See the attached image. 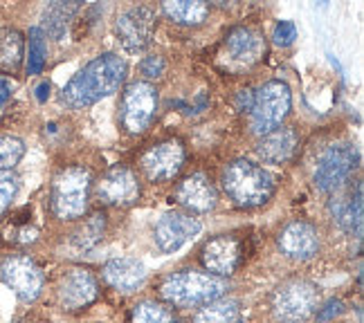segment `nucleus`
<instances>
[{
    "label": "nucleus",
    "mask_w": 364,
    "mask_h": 323,
    "mask_svg": "<svg viewBox=\"0 0 364 323\" xmlns=\"http://www.w3.org/2000/svg\"><path fill=\"white\" fill-rule=\"evenodd\" d=\"M139 187L137 175L126 166H110L108 171L95 182V195L97 200L110 204V207H131L139 200Z\"/></svg>",
    "instance_id": "obj_10"
},
{
    "label": "nucleus",
    "mask_w": 364,
    "mask_h": 323,
    "mask_svg": "<svg viewBox=\"0 0 364 323\" xmlns=\"http://www.w3.org/2000/svg\"><path fill=\"white\" fill-rule=\"evenodd\" d=\"M97 299V280L86 270H70L59 283V301L68 310H79Z\"/></svg>",
    "instance_id": "obj_18"
},
{
    "label": "nucleus",
    "mask_w": 364,
    "mask_h": 323,
    "mask_svg": "<svg viewBox=\"0 0 364 323\" xmlns=\"http://www.w3.org/2000/svg\"><path fill=\"white\" fill-rule=\"evenodd\" d=\"M182 164H185V146L180 139H164L149 148L139 160V166L151 182L173 180L180 173Z\"/></svg>",
    "instance_id": "obj_13"
},
{
    "label": "nucleus",
    "mask_w": 364,
    "mask_h": 323,
    "mask_svg": "<svg viewBox=\"0 0 364 323\" xmlns=\"http://www.w3.org/2000/svg\"><path fill=\"white\" fill-rule=\"evenodd\" d=\"M77 9H79V3H52L43 13L46 30L54 38H61L65 32V25L70 23V18L75 16Z\"/></svg>",
    "instance_id": "obj_25"
},
{
    "label": "nucleus",
    "mask_w": 364,
    "mask_h": 323,
    "mask_svg": "<svg viewBox=\"0 0 364 323\" xmlns=\"http://www.w3.org/2000/svg\"><path fill=\"white\" fill-rule=\"evenodd\" d=\"M292 106V94L288 83L268 81L255 92V104L250 108V128L263 137L284 124Z\"/></svg>",
    "instance_id": "obj_5"
},
{
    "label": "nucleus",
    "mask_w": 364,
    "mask_h": 323,
    "mask_svg": "<svg viewBox=\"0 0 364 323\" xmlns=\"http://www.w3.org/2000/svg\"><path fill=\"white\" fill-rule=\"evenodd\" d=\"M340 312H342V301H331L326 305V310H319L317 312V319L319 321H328V319H333L335 314H340Z\"/></svg>",
    "instance_id": "obj_33"
},
{
    "label": "nucleus",
    "mask_w": 364,
    "mask_h": 323,
    "mask_svg": "<svg viewBox=\"0 0 364 323\" xmlns=\"http://www.w3.org/2000/svg\"><path fill=\"white\" fill-rule=\"evenodd\" d=\"M331 214L338 220V224L348 234H362V185H355L353 191H335V198L331 200Z\"/></svg>",
    "instance_id": "obj_21"
},
{
    "label": "nucleus",
    "mask_w": 364,
    "mask_h": 323,
    "mask_svg": "<svg viewBox=\"0 0 364 323\" xmlns=\"http://www.w3.org/2000/svg\"><path fill=\"white\" fill-rule=\"evenodd\" d=\"M299 150V135L295 128H274L272 133L263 135L257 144V153L263 162L268 164H286L297 155Z\"/></svg>",
    "instance_id": "obj_19"
},
{
    "label": "nucleus",
    "mask_w": 364,
    "mask_h": 323,
    "mask_svg": "<svg viewBox=\"0 0 364 323\" xmlns=\"http://www.w3.org/2000/svg\"><path fill=\"white\" fill-rule=\"evenodd\" d=\"M279 247L290 258L308 261L319 251V234L308 222H290L279 234Z\"/></svg>",
    "instance_id": "obj_17"
},
{
    "label": "nucleus",
    "mask_w": 364,
    "mask_h": 323,
    "mask_svg": "<svg viewBox=\"0 0 364 323\" xmlns=\"http://www.w3.org/2000/svg\"><path fill=\"white\" fill-rule=\"evenodd\" d=\"M239 319H241L239 301L223 299V301L207 303L203 310L196 314L193 323H239Z\"/></svg>",
    "instance_id": "obj_23"
},
{
    "label": "nucleus",
    "mask_w": 364,
    "mask_h": 323,
    "mask_svg": "<svg viewBox=\"0 0 364 323\" xmlns=\"http://www.w3.org/2000/svg\"><path fill=\"white\" fill-rule=\"evenodd\" d=\"M104 278L110 288L119 292H133L146 280V268L142 261L122 256L104 265Z\"/></svg>",
    "instance_id": "obj_20"
},
{
    "label": "nucleus",
    "mask_w": 364,
    "mask_h": 323,
    "mask_svg": "<svg viewBox=\"0 0 364 323\" xmlns=\"http://www.w3.org/2000/svg\"><path fill=\"white\" fill-rule=\"evenodd\" d=\"M360 155L353 144H333L324 150L315 168V185L324 193L342 191L358 168Z\"/></svg>",
    "instance_id": "obj_9"
},
{
    "label": "nucleus",
    "mask_w": 364,
    "mask_h": 323,
    "mask_svg": "<svg viewBox=\"0 0 364 323\" xmlns=\"http://www.w3.org/2000/svg\"><path fill=\"white\" fill-rule=\"evenodd\" d=\"M92 175L83 166H65L52 182V212L61 220H77L86 214Z\"/></svg>",
    "instance_id": "obj_4"
},
{
    "label": "nucleus",
    "mask_w": 364,
    "mask_h": 323,
    "mask_svg": "<svg viewBox=\"0 0 364 323\" xmlns=\"http://www.w3.org/2000/svg\"><path fill=\"white\" fill-rule=\"evenodd\" d=\"M272 38H274V43L282 45V48L292 45V43H295V38H297V27H295V23H290V21L277 23Z\"/></svg>",
    "instance_id": "obj_31"
},
{
    "label": "nucleus",
    "mask_w": 364,
    "mask_h": 323,
    "mask_svg": "<svg viewBox=\"0 0 364 323\" xmlns=\"http://www.w3.org/2000/svg\"><path fill=\"white\" fill-rule=\"evenodd\" d=\"M223 191L241 209H255L265 204L274 193V180L263 166L250 160H234L223 171Z\"/></svg>",
    "instance_id": "obj_2"
},
{
    "label": "nucleus",
    "mask_w": 364,
    "mask_h": 323,
    "mask_svg": "<svg viewBox=\"0 0 364 323\" xmlns=\"http://www.w3.org/2000/svg\"><path fill=\"white\" fill-rule=\"evenodd\" d=\"M0 278L5 280L7 288L16 292L21 301H34L43 292V272L38 265L27 256H9L0 265Z\"/></svg>",
    "instance_id": "obj_12"
},
{
    "label": "nucleus",
    "mask_w": 364,
    "mask_h": 323,
    "mask_svg": "<svg viewBox=\"0 0 364 323\" xmlns=\"http://www.w3.org/2000/svg\"><path fill=\"white\" fill-rule=\"evenodd\" d=\"M129 65L117 54H102L92 59L86 67L68 81L61 97L63 104L70 108H88L97 102L106 99L113 92L119 90V86L126 79Z\"/></svg>",
    "instance_id": "obj_1"
},
{
    "label": "nucleus",
    "mask_w": 364,
    "mask_h": 323,
    "mask_svg": "<svg viewBox=\"0 0 364 323\" xmlns=\"http://www.w3.org/2000/svg\"><path fill=\"white\" fill-rule=\"evenodd\" d=\"M319 307V292L304 278H290L277 288L272 297V310L277 319L286 323H304L308 317H313Z\"/></svg>",
    "instance_id": "obj_6"
},
{
    "label": "nucleus",
    "mask_w": 364,
    "mask_h": 323,
    "mask_svg": "<svg viewBox=\"0 0 364 323\" xmlns=\"http://www.w3.org/2000/svg\"><path fill=\"white\" fill-rule=\"evenodd\" d=\"M203 231V222L191 214L169 212L156 224V243L164 254H173Z\"/></svg>",
    "instance_id": "obj_14"
},
{
    "label": "nucleus",
    "mask_w": 364,
    "mask_h": 323,
    "mask_svg": "<svg viewBox=\"0 0 364 323\" xmlns=\"http://www.w3.org/2000/svg\"><path fill=\"white\" fill-rule=\"evenodd\" d=\"M115 32L119 43L129 52L144 50L156 32V11L146 5H133L124 9L117 16Z\"/></svg>",
    "instance_id": "obj_11"
},
{
    "label": "nucleus",
    "mask_w": 364,
    "mask_h": 323,
    "mask_svg": "<svg viewBox=\"0 0 364 323\" xmlns=\"http://www.w3.org/2000/svg\"><path fill=\"white\" fill-rule=\"evenodd\" d=\"M46 34L41 27H32L30 30V56H27V72L30 75H41L46 67Z\"/></svg>",
    "instance_id": "obj_27"
},
{
    "label": "nucleus",
    "mask_w": 364,
    "mask_h": 323,
    "mask_svg": "<svg viewBox=\"0 0 364 323\" xmlns=\"http://www.w3.org/2000/svg\"><path fill=\"white\" fill-rule=\"evenodd\" d=\"M106 231V216L104 214H92L86 222L77 229V234L73 236V243L79 249H90L104 238Z\"/></svg>",
    "instance_id": "obj_26"
},
{
    "label": "nucleus",
    "mask_w": 364,
    "mask_h": 323,
    "mask_svg": "<svg viewBox=\"0 0 364 323\" xmlns=\"http://www.w3.org/2000/svg\"><path fill=\"white\" fill-rule=\"evenodd\" d=\"M164 67H166V63H164L162 56H158V54L146 56V59H144L142 63H139V70H142V75L149 77V79H158V77H162V75H164Z\"/></svg>",
    "instance_id": "obj_32"
},
{
    "label": "nucleus",
    "mask_w": 364,
    "mask_h": 323,
    "mask_svg": "<svg viewBox=\"0 0 364 323\" xmlns=\"http://www.w3.org/2000/svg\"><path fill=\"white\" fill-rule=\"evenodd\" d=\"M243 263V241L234 234L216 236L203 247V265L216 276H230Z\"/></svg>",
    "instance_id": "obj_15"
},
{
    "label": "nucleus",
    "mask_w": 364,
    "mask_h": 323,
    "mask_svg": "<svg viewBox=\"0 0 364 323\" xmlns=\"http://www.w3.org/2000/svg\"><path fill=\"white\" fill-rule=\"evenodd\" d=\"M176 200L193 214H207L216 207L218 193L216 187L212 185V180L205 173H191L178 185Z\"/></svg>",
    "instance_id": "obj_16"
},
{
    "label": "nucleus",
    "mask_w": 364,
    "mask_h": 323,
    "mask_svg": "<svg viewBox=\"0 0 364 323\" xmlns=\"http://www.w3.org/2000/svg\"><path fill=\"white\" fill-rule=\"evenodd\" d=\"M228 290L223 278L200 272H178L162 280L160 297L176 307H198L216 301Z\"/></svg>",
    "instance_id": "obj_3"
},
{
    "label": "nucleus",
    "mask_w": 364,
    "mask_h": 323,
    "mask_svg": "<svg viewBox=\"0 0 364 323\" xmlns=\"http://www.w3.org/2000/svg\"><path fill=\"white\" fill-rule=\"evenodd\" d=\"M48 97H50V83L48 81H43L41 86L36 88V99L43 104V102H48Z\"/></svg>",
    "instance_id": "obj_36"
},
{
    "label": "nucleus",
    "mask_w": 364,
    "mask_h": 323,
    "mask_svg": "<svg viewBox=\"0 0 364 323\" xmlns=\"http://www.w3.org/2000/svg\"><path fill=\"white\" fill-rule=\"evenodd\" d=\"M18 177L11 171H0V214L11 204V200L18 193Z\"/></svg>",
    "instance_id": "obj_30"
},
{
    "label": "nucleus",
    "mask_w": 364,
    "mask_h": 323,
    "mask_svg": "<svg viewBox=\"0 0 364 323\" xmlns=\"http://www.w3.org/2000/svg\"><path fill=\"white\" fill-rule=\"evenodd\" d=\"M25 155L23 139L14 135H0V171H11Z\"/></svg>",
    "instance_id": "obj_28"
},
{
    "label": "nucleus",
    "mask_w": 364,
    "mask_h": 323,
    "mask_svg": "<svg viewBox=\"0 0 364 323\" xmlns=\"http://www.w3.org/2000/svg\"><path fill=\"white\" fill-rule=\"evenodd\" d=\"M265 54V38L261 32L252 27H234L225 36L218 63L228 72H243V70L255 67Z\"/></svg>",
    "instance_id": "obj_8"
},
{
    "label": "nucleus",
    "mask_w": 364,
    "mask_h": 323,
    "mask_svg": "<svg viewBox=\"0 0 364 323\" xmlns=\"http://www.w3.org/2000/svg\"><path fill=\"white\" fill-rule=\"evenodd\" d=\"M23 61V34L14 27L0 30V70H16Z\"/></svg>",
    "instance_id": "obj_24"
},
{
    "label": "nucleus",
    "mask_w": 364,
    "mask_h": 323,
    "mask_svg": "<svg viewBox=\"0 0 364 323\" xmlns=\"http://www.w3.org/2000/svg\"><path fill=\"white\" fill-rule=\"evenodd\" d=\"M9 97H11V86H9V81L0 77V108H3V106L9 102Z\"/></svg>",
    "instance_id": "obj_35"
},
{
    "label": "nucleus",
    "mask_w": 364,
    "mask_h": 323,
    "mask_svg": "<svg viewBox=\"0 0 364 323\" xmlns=\"http://www.w3.org/2000/svg\"><path fill=\"white\" fill-rule=\"evenodd\" d=\"M131 323H171V314L156 301H142L133 307Z\"/></svg>",
    "instance_id": "obj_29"
},
{
    "label": "nucleus",
    "mask_w": 364,
    "mask_h": 323,
    "mask_svg": "<svg viewBox=\"0 0 364 323\" xmlns=\"http://www.w3.org/2000/svg\"><path fill=\"white\" fill-rule=\"evenodd\" d=\"M252 104H255V92H252V90H241L239 97H236V108L243 112V110H250Z\"/></svg>",
    "instance_id": "obj_34"
},
{
    "label": "nucleus",
    "mask_w": 364,
    "mask_h": 323,
    "mask_svg": "<svg viewBox=\"0 0 364 323\" xmlns=\"http://www.w3.org/2000/svg\"><path fill=\"white\" fill-rule=\"evenodd\" d=\"M164 13L178 25H200L205 23L209 5L203 0H173V3H164L162 5Z\"/></svg>",
    "instance_id": "obj_22"
},
{
    "label": "nucleus",
    "mask_w": 364,
    "mask_h": 323,
    "mask_svg": "<svg viewBox=\"0 0 364 323\" xmlns=\"http://www.w3.org/2000/svg\"><path fill=\"white\" fill-rule=\"evenodd\" d=\"M160 97L153 83L133 81L122 94V126L129 135H142L158 115Z\"/></svg>",
    "instance_id": "obj_7"
}]
</instances>
